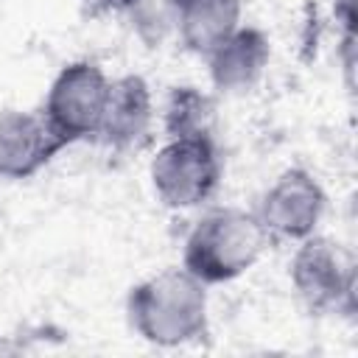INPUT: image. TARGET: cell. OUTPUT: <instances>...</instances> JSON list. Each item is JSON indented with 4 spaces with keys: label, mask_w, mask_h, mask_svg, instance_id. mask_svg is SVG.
Listing matches in <instances>:
<instances>
[{
    "label": "cell",
    "mask_w": 358,
    "mask_h": 358,
    "mask_svg": "<svg viewBox=\"0 0 358 358\" xmlns=\"http://www.w3.org/2000/svg\"><path fill=\"white\" fill-rule=\"evenodd\" d=\"M131 327L157 347L187 344L207 330V285L187 268H165L129 291Z\"/></svg>",
    "instance_id": "obj_1"
},
{
    "label": "cell",
    "mask_w": 358,
    "mask_h": 358,
    "mask_svg": "<svg viewBox=\"0 0 358 358\" xmlns=\"http://www.w3.org/2000/svg\"><path fill=\"white\" fill-rule=\"evenodd\" d=\"M266 243L268 232L257 213L215 207L193 224L185 241L182 268H187L204 285L229 282L260 260Z\"/></svg>",
    "instance_id": "obj_2"
},
{
    "label": "cell",
    "mask_w": 358,
    "mask_h": 358,
    "mask_svg": "<svg viewBox=\"0 0 358 358\" xmlns=\"http://www.w3.org/2000/svg\"><path fill=\"white\" fill-rule=\"evenodd\" d=\"M109 84L112 81L106 73L90 59L70 62L56 73L42 106V117L62 148L98 137Z\"/></svg>",
    "instance_id": "obj_3"
},
{
    "label": "cell",
    "mask_w": 358,
    "mask_h": 358,
    "mask_svg": "<svg viewBox=\"0 0 358 358\" xmlns=\"http://www.w3.org/2000/svg\"><path fill=\"white\" fill-rule=\"evenodd\" d=\"M221 182V154L213 134L168 137L151 159V185L171 210L204 204Z\"/></svg>",
    "instance_id": "obj_4"
},
{
    "label": "cell",
    "mask_w": 358,
    "mask_h": 358,
    "mask_svg": "<svg viewBox=\"0 0 358 358\" xmlns=\"http://www.w3.org/2000/svg\"><path fill=\"white\" fill-rule=\"evenodd\" d=\"M291 282L310 310H333L352 299V263L327 238H305L291 260Z\"/></svg>",
    "instance_id": "obj_5"
},
{
    "label": "cell",
    "mask_w": 358,
    "mask_h": 358,
    "mask_svg": "<svg viewBox=\"0 0 358 358\" xmlns=\"http://www.w3.org/2000/svg\"><path fill=\"white\" fill-rule=\"evenodd\" d=\"M322 213H324V190L302 168L282 171L257 207V218L266 227L268 238L274 235L285 241L310 238L316 232Z\"/></svg>",
    "instance_id": "obj_6"
},
{
    "label": "cell",
    "mask_w": 358,
    "mask_h": 358,
    "mask_svg": "<svg viewBox=\"0 0 358 358\" xmlns=\"http://www.w3.org/2000/svg\"><path fill=\"white\" fill-rule=\"evenodd\" d=\"M62 143L48 129L42 112L6 109L0 112V176L28 179L39 173L56 154Z\"/></svg>",
    "instance_id": "obj_7"
},
{
    "label": "cell",
    "mask_w": 358,
    "mask_h": 358,
    "mask_svg": "<svg viewBox=\"0 0 358 358\" xmlns=\"http://www.w3.org/2000/svg\"><path fill=\"white\" fill-rule=\"evenodd\" d=\"M154 123L151 87L140 76H120L109 84V98L101 120L98 140L112 151H131L148 140Z\"/></svg>",
    "instance_id": "obj_8"
},
{
    "label": "cell",
    "mask_w": 358,
    "mask_h": 358,
    "mask_svg": "<svg viewBox=\"0 0 358 358\" xmlns=\"http://www.w3.org/2000/svg\"><path fill=\"white\" fill-rule=\"evenodd\" d=\"M204 59L210 64V78L221 92H246L268 67L271 42L260 28L238 25Z\"/></svg>",
    "instance_id": "obj_9"
},
{
    "label": "cell",
    "mask_w": 358,
    "mask_h": 358,
    "mask_svg": "<svg viewBox=\"0 0 358 358\" xmlns=\"http://www.w3.org/2000/svg\"><path fill=\"white\" fill-rule=\"evenodd\" d=\"M168 14L182 45L207 56L241 25V0H168Z\"/></svg>",
    "instance_id": "obj_10"
},
{
    "label": "cell",
    "mask_w": 358,
    "mask_h": 358,
    "mask_svg": "<svg viewBox=\"0 0 358 358\" xmlns=\"http://www.w3.org/2000/svg\"><path fill=\"white\" fill-rule=\"evenodd\" d=\"M213 103L196 87H173L165 103V131L168 137L210 134Z\"/></svg>",
    "instance_id": "obj_11"
},
{
    "label": "cell",
    "mask_w": 358,
    "mask_h": 358,
    "mask_svg": "<svg viewBox=\"0 0 358 358\" xmlns=\"http://www.w3.org/2000/svg\"><path fill=\"white\" fill-rule=\"evenodd\" d=\"M336 17L344 22V36H355V0H336Z\"/></svg>",
    "instance_id": "obj_12"
},
{
    "label": "cell",
    "mask_w": 358,
    "mask_h": 358,
    "mask_svg": "<svg viewBox=\"0 0 358 358\" xmlns=\"http://www.w3.org/2000/svg\"><path fill=\"white\" fill-rule=\"evenodd\" d=\"M106 8H131V6H137L140 0H101Z\"/></svg>",
    "instance_id": "obj_13"
}]
</instances>
